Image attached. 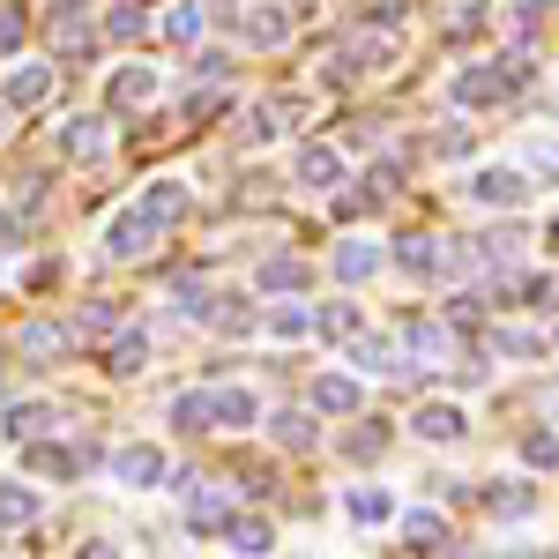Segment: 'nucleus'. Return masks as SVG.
<instances>
[{
    "mask_svg": "<svg viewBox=\"0 0 559 559\" xmlns=\"http://www.w3.org/2000/svg\"><path fill=\"white\" fill-rule=\"evenodd\" d=\"M173 313L179 321H216V292L202 284V276H179L173 284Z\"/></svg>",
    "mask_w": 559,
    "mask_h": 559,
    "instance_id": "obj_24",
    "label": "nucleus"
},
{
    "mask_svg": "<svg viewBox=\"0 0 559 559\" xmlns=\"http://www.w3.org/2000/svg\"><path fill=\"white\" fill-rule=\"evenodd\" d=\"M38 485H0V530H31L38 522Z\"/></svg>",
    "mask_w": 559,
    "mask_h": 559,
    "instance_id": "obj_23",
    "label": "nucleus"
},
{
    "mask_svg": "<svg viewBox=\"0 0 559 559\" xmlns=\"http://www.w3.org/2000/svg\"><path fill=\"white\" fill-rule=\"evenodd\" d=\"M373 269H381V247H373V239H344V247H336V276H344V284H366Z\"/></svg>",
    "mask_w": 559,
    "mask_h": 559,
    "instance_id": "obj_26",
    "label": "nucleus"
},
{
    "mask_svg": "<svg viewBox=\"0 0 559 559\" xmlns=\"http://www.w3.org/2000/svg\"><path fill=\"white\" fill-rule=\"evenodd\" d=\"M492 344H500V358H537V350H552L545 336H537V329H500Z\"/></svg>",
    "mask_w": 559,
    "mask_h": 559,
    "instance_id": "obj_37",
    "label": "nucleus"
},
{
    "mask_svg": "<svg viewBox=\"0 0 559 559\" xmlns=\"http://www.w3.org/2000/svg\"><path fill=\"white\" fill-rule=\"evenodd\" d=\"M350 366L358 373H403V350L388 344V336H350Z\"/></svg>",
    "mask_w": 559,
    "mask_h": 559,
    "instance_id": "obj_19",
    "label": "nucleus"
},
{
    "mask_svg": "<svg viewBox=\"0 0 559 559\" xmlns=\"http://www.w3.org/2000/svg\"><path fill=\"white\" fill-rule=\"evenodd\" d=\"M157 231H165V224L134 202V210H120L112 224H105V254H112V261H142L150 247H157Z\"/></svg>",
    "mask_w": 559,
    "mask_h": 559,
    "instance_id": "obj_2",
    "label": "nucleus"
},
{
    "mask_svg": "<svg viewBox=\"0 0 559 559\" xmlns=\"http://www.w3.org/2000/svg\"><path fill=\"white\" fill-rule=\"evenodd\" d=\"M358 329H366V321H358V306H350V299H336V306L313 313V336H321V344H350Z\"/></svg>",
    "mask_w": 559,
    "mask_h": 559,
    "instance_id": "obj_25",
    "label": "nucleus"
},
{
    "mask_svg": "<svg viewBox=\"0 0 559 559\" xmlns=\"http://www.w3.org/2000/svg\"><path fill=\"white\" fill-rule=\"evenodd\" d=\"M471 202H485V210H522V202H530V179H522L515 165H477Z\"/></svg>",
    "mask_w": 559,
    "mask_h": 559,
    "instance_id": "obj_4",
    "label": "nucleus"
},
{
    "mask_svg": "<svg viewBox=\"0 0 559 559\" xmlns=\"http://www.w3.org/2000/svg\"><path fill=\"white\" fill-rule=\"evenodd\" d=\"M522 463H537V471H559V432H522Z\"/></svg>",
    "mask_w": 559,
    "mask_h": 559,
    "instance_id": "obj_36",
    "label": "nucleus"
},
{
    "mask_svg": "<svg viewBox=\"0 0 559 559\" xmlns=\"http://www.w3.org/2000/svg\"><path fill=\"white\" fill-rule=\"evenodd\" d=\"M411 432H418V440H440V448H455V440L471 432V418H463L455 403H426V411L411 418Z\"/></svg>",
    "mask_w": 559,
    "mask_h": 559,
    "instance_id": "obj_9",
    "label": "nucleus"
},
{
    "mask_svg": "<svg viewBox=\"0 0 559 559\" xmlns=\"http://www.w3.org/2000/svg\"><path fill=\"white\" fill-rule=\"evenodd\" d=\"M254 418H261L254 388H216V426H224V432H247Z\"/></svg>",
    "mask_w": 559,
    "mask_h": 559,
    "instance_id": "obj_22",
    "label": "nucleus"
},
{
    "mask_svg": "<svg viewBox=\"0 0 559 559\" xmlns=\"http://www.w3.org/2000/svg\"><path fill=\"white\" fill-rule=\"evenodd\" d=\"M23 31H31V15H23V8H0V52H15Z\"/></svg>",
    "mask_w": 559,
    "mask_h": 559,
    "instance_id": "obj_41",
    "label": "nucleus"
},
{
    "mask_svg": "<svg viewBox=\"0 0 559 559\" xmlns=\"http://www.w3.org/2000/svg\"><path fill=\"white\" fill-rule=\"evenodd\" d=\"M202 23H210V8H202V0H179L173 15H165V38H173V45H194V38H202Z\"/></svg>",
    "mask_w": 559,
    "mask_h": 559,
    "instance_id": "obj_30",
    "label": "nucleus"
},
{
    "mask_svg": "<svg viewBox=\"0 0 559 559\" xmlns=\"http://www.w3.org/2000/svg\"><path fill=\"white\" fill-rule=\"evenodd\" d=\"M52 45H60V52H68V60H75V52H97V38H90V23L83 15H75V8H60V15H52Z\"/></svg>",
    "mask_w": 559,
    "mask_h": 559,
    "instance_id": "obj_27",
    "label": "nucleus"
},
{
    "mask_svg": "<svg viewBox=\"0 0 559 559\" xmlns=\"http://www.w3.org/2000/svg\"><path fill=\"white\" fill-rule=\"evenodd\" d=\"M313 411H321V418H350V411H358V381L321 373V381H313Z\"/></svg>",
    "mask_w": 559,
    "mask_h": 559,
    "instance_id": "obj_20",
    "label": "nucleus"
},
{
    "mask_svg": "<svg viewBox=\"0 0 559 559\" xmlns=\"http://www.w3.org/2000/svg\"><path fill=\"white\" fill-rule=\"evenodd\" d=\"M150 97H157V68H142V60H134V68H120V75H112V90H105V105H112V112H142Z\"/></svg>",
    "mask_w": 559,
    "mask_h": 559,
    "instance_id": "obj_8",
    "label": "nucleus"
},
{
    "mask_svg": "<svg viewBox=\"0 0 559 559\" xmlns=\"http://www.w3.org/2000/svg\"><path fill=\"white\" fill-rule=\"evenodd\" d=\"M224 537H231V552H269V545H276V530H269V522H254V515H231V530H224Z\"/></svg>",
    "mask_w": 559,
    "mask_h": 559,
    "instance_id": "obj_32",
    "label": "nucleus"
},
{
    "mask_svg": "<svg viewBox=\"0 0 559 559\" xmlns=\"http://www.w3.org/2000/svg\"><path fill=\"white\" fill-rule=\"evenodd\" d=\"M60 150H68V157H105V112H75V120H68V134H60Z\"/></svg>",
    "mask_w": 559,
    "mask_h": 559,
    "instance_id": "obj_15",
    "label": "nucleus"
},
{
    "mask_svg": "<svg viewBox=\"0 0 559 559\" xmlns=\"http://www.w3.org/2000/svg\"><path fill=\"white\" fill-rule=\"evenodd\" d=\"M269 432H276V448H292V455H306V448H313V440H321V432H313V418H306V411H276V418H269Z\"/></svg>",
    "mask_w": 559,
    "mask_h": 559,
    "instance_id": "obj_28",
    "label": "nucleus"
},
{
    "mask_svg": "<svg viewBox=\"0 0 559 559\" xmlns=\"http://www.w3.org/2000/svg\"><path fill=\"white\" fill-rule=\"evenodd\" d=\"M552 247H559V224H552Z\"/></svg>",
    "mask_w": 559,
    "mask_h": 559,
    "instance_id": "obj_48",
    "label": "nucleus"
},
{
    "mask_svg": "<svg viewBox=\"0 0 559 559\" xmlns=\"http://www.w3.org/2000/svg\"><path fill=\"white\" fill-rule=\"evenodd\" d=\"M306 284H313V269L292 261V254H276V261H261V269H254V292H306Z\"/></svg>",
    "mask_w": 559,
    "mask_h": 559,
    "instance_id": "obj_17",
    "label": "nucleus"
},
{
    "mask_svg": "<svg viewBox=\"0 0 559 559\" xmlns=\"http://www.w3.org/2000/svg\"><path fill=\"white\" fill-rule=\"evenodd\" d=\"M381 448H388V426H358V432L344 440V455H350V463H373Z\"/></svg>",
    "mask_w": 559,
    "mask_h": 559,
    "instance_id": "obj_39",
    "label": "nucleus"
},
{
    "mask_svg": "<svg viewBox=\"0 0 559 559\" xmlns=\"http://www.w3.org/2000/svg\"><path fill=\"white\" fill-rule=\"evenodd\" d=\"M187 530L194 537H224L231 530V500L224 492H187Z\"/></svg>",
    "mask_w": 559,
    "mask_h": 559,
    "instance_id": "obj_13",
    "label": "nucleus"
},
{
    "mask_svg": "<svg viewBox=\"0 0 559 559\" xmlns=\"http://www.w3.org/2000/svg\"><path fill=\"white\" fill-rule=\"evenodd\" d=\"M432 150H440V157H471V128H448V134H432Z\"/></svg>",
    "mask_w": 559,
    "mask_h": 559,
    "instance_id": "obj_42",
    "label": "nucleus"
},
{
    "mask_svg": "<svg viewBox=\"0 0 559 559\" xmlns=\"http://www.w3.org/2000/svg\"><path fill=\"white\" fill-rule=\"evenodd\" d=\"M52 426V403H15V411H8V440H15V448H23V440H38V432Z\"/></svg>",
    "mask_w": 559,
    "mask_h": 559,
    "instance_id": "obj_29",
    "label": "nucleus"
},
{
    "mask_svg": "<svg viewBox=\"0 0 559 559\" xmlns=\"http://www.w3.org/2000/svg\"><path fill=\"white\" fill-rule=\"evenodd\" d=\"M60 8H83V0H60Z\"/></svg>",
    "mask_w": 559,
    "mask_h": 559,
    "instance_id": "obj_47",
    "label": "nucleus"
},
{
    "mask_svg": "<svg viewBox=\"0 0 559 559\" xmlns=\"http://www.w3.org/2000/svg\"><path fill=\"white\" fill-rule=\"evenodd\" d=\"M173 426L187 432V440H202V432L216 426V395H202V388H187V395H173Z\"/></svg>",
    "mask_w": 559,
    "mask_h": 559,
    "instance_id": "obj_16",
    "label": "nucleus"
},
{
    "mask_svg": "<svg viewBox=\"0 0 559 559\" xmlns=\"http://www.w3.org/2000/svg\"><path fill=\"white\" fill-rule=\"evenodd\" d=\"M366 23H403V0H366Z\"/></svg>",
    "mask_w": 559,
    "mask_h": 559,
    "instance_id": "obj_44",
    "label": "nucleus"
},
{
    "mask_svg": "<svg viewBox=\"0 0 559 559\" xmlns=\"http://www.w3.org/2000/svg\"><path fill=\"white\" fill-rule=\"evenodd\" d=\"M455 545V530H448V515H432V508H418V515L403 522V552H448Z\"/></svg>",
    "mask_w": 559,
    "mask_h": 559,
    "instance_id": "obj_12",
    "label": "nucleus"
},
{
    "mask_svg": "<svg viewBox=\"0 0 559 559\" xmlns=\"http://www.w3.org/2000/svg\"><path fill=\"white\" fill-rule=\"evenodd\" d=\"M477 500H485V515L522 522L530 508H537V485H522V477H508V485H492V492H477Z\"/></svg>",
    "mask_w": 559,
    "mask_h": 559,
    "instance_id": "obj_14",
    "label": "nucleus"
},
{
    "mask_svg": "<svg viewBox=\"0 0 559 559\" xmlns=\"http://www.w3.org/2000/svg\"><path fill=\"white\" fill-rule=\"evenodd\" d=\"M395 269H403V276H440V247H432V239H403V247H395Z\"/></svg>",
    "mask_w": 559,
    "mask_h": 559,
    "instance_id": "obj_31",
    "label": "nucleus"
},
{
    "mask_svg": "<svg viewBox=\"0 0 559 559\" xmlns=\"http://www.w3.org/2000/svg\"><path fill=\"white\" fill-rule=\"evenodd\" d=\"M142 366H150V336H142V329H120L112 350H105V373H120V381H128V373H142Z\"/></svg>",
    "mask_w": 559,
    "mask_h": 559,
    "instance_id": "obj_18",
    "label": "nucleus"
},
{
    "mask_svg": "<svg viewBox=\"0 0 559 559\" xmlns=\"http://www.w3.org/2000/svg\"><path fill=\"white\" fill-rule=\"evenodd\" d=\"M45 97H52V68H38V60H23V68L0 75V105L8 112H38Z\"/></svg>",
    "mask_w": 559,
    "mask_h": 559,
    "instance_id": "obj_5",
    "label": "nucleus"
},
{
    "mask_svg": "<svg viewBox=\"0 0 559 559\" xmlns=\"http://www.w3.org/2000/svg\"><path fill=\"white\" fill-rule=\"evenodd\" d=\"M142 210L157 216V224H179V216L194 210V194H187V179H150L142 187Z\"/></svg>",
    "mask_w": 559,
    "mask_h": 559,
    "instance_id": "obj_11",
    "label": "nucleus"
},
{
    "mask_svg": "<svg viewBox=\"0 0 559 559\" xmlns=\"http://www.w3.org/2000/svg\"><path fill=\"white\" fill-rule=\"evenodd\" d=\"M216 15H224V23H239V31H247L254 45H284V38H292V15H284V8H254V15H239V8H216Z\"/></svg>",
    "mask_w": 559,
    "mask_h": 559,
    "instance_id": "obj_10",
    "label": "nucleus"
},
{
    "mask_svg": "<svg viewBox=\"0 0 559 559\" xmlns=\"http://www.w3.org/2000/svg\"><path fill=\"white\" fill-rule=\"evenodd\" d=\"M105 31H112V45H134L142 31H150V23H142L134 8H112V23H105Z\"/></svg>",
    "mask_w": 559,
    "mask_h": 559,
    "instance_id": "obj_40",
    "label": "nucleus"
},
{
    "mask_svg": "<svg viewBox=\"0 0 559 559\" xmlns=\"http://www.w3.org/2000/svg\"><path fill=\"white\" fill-rule=\"evenodd\" d=\"M68 344H75V329H52V321H31V329H23V358H31V366H52Z\"/></svg>",
    "mask_w": 559,
    "mask_h": 559,
    "instance_id": "obj_21",
    "label": "nucleus"
},
{
    "mask_svg": "<svg viewBox=\"0 0 559 559\" xmlns=\"http://www.w3.org/2000/svg\"><path fill=\"white\" fill-rule=\"evenodd\" d=\"M269 336H284V344L292 336H313V306H276L269 313Z\"/></svg>",
    "mask_w": 559,
    "mask_h": 559,
    "instance_id": "obj_34",
    "label": "nucleus"
},
{
    "mask_svg": "<svg viewBox=\"0 0 559 559\" xmlns=\"http://www.w3.org/2000/svg\"><path fill=\"white\" fill-rule=\"evenodd\" d=\"M97 463V440H75V448H52V440H23V471L31 477H75V471H90Z\"/></svg>",
    "mask_w": 559,
    "mask_h": 559,
    "instance_id": "obj_3",
    "label": "nucleus"
},
{
    "mask_svg": "<svg viewBox=\"0 0 559 559\" xmlns=\"http://www.w3.org/2000/svg\"><path fill=\"white\" fill-rule=\"evenodd\" d=\"M522 83H530L522 60H485V68H463V75L448 83V97H455V105H500V97H515Z\"/></svg>",
    "mask_w": 559,
    "mask_h": 559,
    "instance_id": "obj_1",
    "label": "nucleus"
},
{
    "mask_svg": "<svg viewBox=\"0 0 559 559\" xmlns=\"http://www.w3.org/2000/svg\"><path fill=\"white\" fill-rule=\"evenodd\" d=\"M350 515H358V522H388V515H395V500L373 492V485H358V492H350Z\"/></svg>",
    "mask_w": 559,
    "mask_h": 559,
    "instance_id": "obj_38",
    "label": "nucleus"
},
{
    "mask_svg": "<svg viewBox=\"0 0 559 559\" xmlns=\"http://www.w3.org/2000/svg\"><path fill=\"white\" fill-rule=\"evenodd\" d=\"M15 239H23V224H15V216H0V254H8Z\"/></svg>",
    "mask_w": 559,
    "mask_h": 559,
    "instance_id": "obj_46",
    "label": "nucleus"
},
{
    "mask_svg": "<svg viewBox=\"0 0 559 559\" xmlns=\"http://www.w3.org/2000/svg\"><path fill=\"white\" fill-rule=\"evenodd\" d=\"M403 344L418 350V358H448V329H440V321H411V329H403Z\"/></svg>",
    "mask_w": 559,
    "mask_h": 559,
    "instance_id": "obj_33",
    "label": "nucleus"
},
{
    "mask_svg": "<svg viewBox=\"0 0 559 559\" xmlns=\"http://www.w3.org/2000/svg\"><path fill=\"white\" fill-rule=\"evenodd\" d=\"M120 329V306L112 299H90V313H75V336H112Z\"/></svg>",
    "mask_w": 559,
    "mask_h": 559,
    "instance_id": "obj_35",
    "label": "nucleus"
},
{
    "mask_svg": "<svg viewBox=\"0 0 559 559\" xmlns=\"http://www.w3.org/2000/svg\"><path fill=\"white\" fill-rule=\"evenodd\" d=\"M299 187H313V194H336V187H344V157H336L329 142H306V150H299Z\"/></svg>",
    "mask_w": 559,
    "mask_h": 559,
    "instance_id": "obj_7",
    "label": "nucleus"
},
{
    "mask_svg": "<svg viewBox=\"0 0 559 559\" xmlns=\"http://www.w3.org/2000/svg\"><path fill=\"white\" fill-rule=\"evenodd\" d=\"M112 477L134 485V492H150L157 477H165V448H150V440H128L120 455H112Z\"/></svg>",
    "mask_w": 559,
    "mask_h": 559,
    "instance_id": "obj_6",
    "label": "nucleus"
},
{
    "mask_svg": "<svg viewBox=\"0 0 559 559\" xmlns=\"http://www.w3.org/2000/svg\"><path fill=\"white\" fill-rule=\"evenodd\" d=\"M194 75H210V83H224V75H231V52H202V60H194Z\"/></svg>",
    "mask_w": 559,
    "mask_h": 559,
    "instance_id": "obj_43",
    "label": "nucleus"
},
{
    "mask_svg": "<svg viewBox=\"0 0 559 559\" xmlns=\"http://www.w3.org/2000/svg\"><path fill=\"white\" fill-rule=\"evenodd\" d=\"M552 350H559V336H552Z\"/></svg>",
    "mask_w": 559,
    "mask_h": 559,
    "instance_id": "obj_49",
    "label": "nucleus"
},
{
    "mask_svg": "<svg viewBox=\"0 0 559 559\" xmlns=\"http://www.w3.org/2000/svg\"><path fill=\"white\" fill-rule=\"evenodd\" d=\"M545 8H552V0H522V8H515V23H522V31H530V23H537Z\"/></svg>",
    "mask_w": 559,
    "mask_h": 559,
    "instance_id": "obj_45",
    "label": "nucleus"
}]
</instances>
